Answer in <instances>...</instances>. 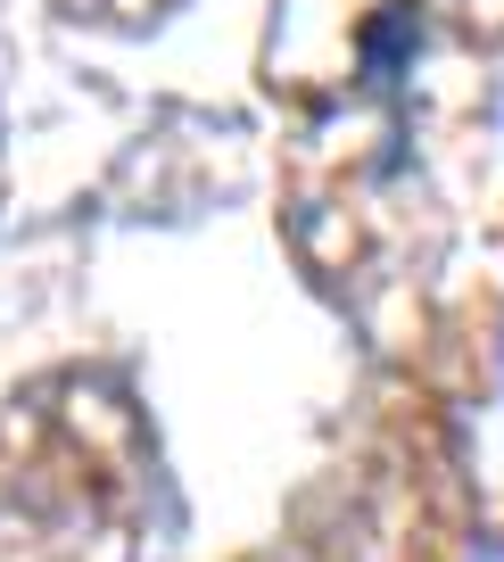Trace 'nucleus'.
<instances>
[{"label":"nucleus","instance_id":"obj_1","mask_svg":"<svg viewBox=\"0 0 504 562\" xmlns=\"http://www.w3.org/2000/svg\"><path fill=\"white\" fill-rule=\"evenodd\" d=\"M124 9H141V0H124Z\"/></svg>","mask_w":504,"mask_h":562}]
</instances>
